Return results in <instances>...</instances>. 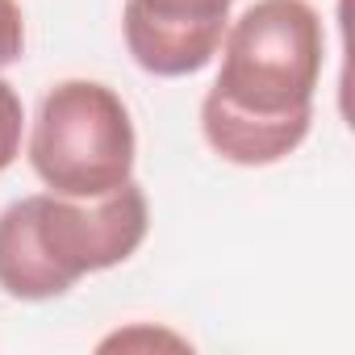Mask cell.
I'll use <instances>...</instances> for the list:
<instances>
[{"mask_svg":"<svg viewBox=\"0 0 355 355\" xmlns=\"http://www.w3.org/2000/svg\"><path fill=\"white\" fill-rule=\"evenodd\" d=\"M150 230L138 180L105 197L34 193L0 209V288L13 301L67 297L84 276L125 263Z\"/></svg>","mask_w":355,"mask_h":355,"instance_id":"7a4b0ae2","label":"cell"},{"mask_svg":"<svg viewBox=\"0 0 355 355\" xmlns=\"http://www.w3.org/2000/svg\"><path fill=\"white\" fill-rule=\"evenodd\" d=\"M26 55V17L17 0H0V71Z\"/></svg>","mask_w":355,"mask_h":355,"instance_id":"8992f818","label":"cell"},{"mask_svg":"<svg viewBox=\"0 0 355 355\" xmlns=\"http://www.w3.org/2000/svg\"><path fill=\"white\" fill-rule=\"evenodd\" d=\"M21 138H26V105L17 96V88L0 76V171H9L17 163Z\"/></svg>","mask_w":355,"mask_h":355,"instance_id":"5b68a950","label":"cell"},{"mask_svg":"<svg viewBox=\"0 0 355 355\" xmlns=\"http://www.w3.org/2000/svg\"><path fill=\"white\" fill-rule=\"evenodd\" d=\"M222 67L201 101V134L234 167L288 159L309 125L326 67V30L309 0H255L226 26Z\"/></svg>","mask_w":355,"mask_h":355,"instance_id":"6da1fadb","label":"cell"},{"mask_svg":"<svg viewBox=\"0 0 355 355\" xmlns=\"http://www.w3.org/2000/svg\"><path fill=\"white\" fill-rule=\"evenodd\" d=\"M230 9L234 0H125V51L146 76H197L218 59Z\"/></svg>","mask_w":355,"mask_h":355,"instance_id":"277c9868","label":"cell"},{"mask_svg":"<svg viewBox=\"0 0 355 355\" xmlns=\"http://www.w3.org/2000/svg\"><path fill=\"white\" fill-rule=\"evenodd\" d=\"M138 134L125 101L101 80L55 84L30 130V167L59 197H105L134 180Z\"/></svg>","mask_w":355,"mask_h":355,"instance_id":"3957f363","label":"cell"}]
</instances>
